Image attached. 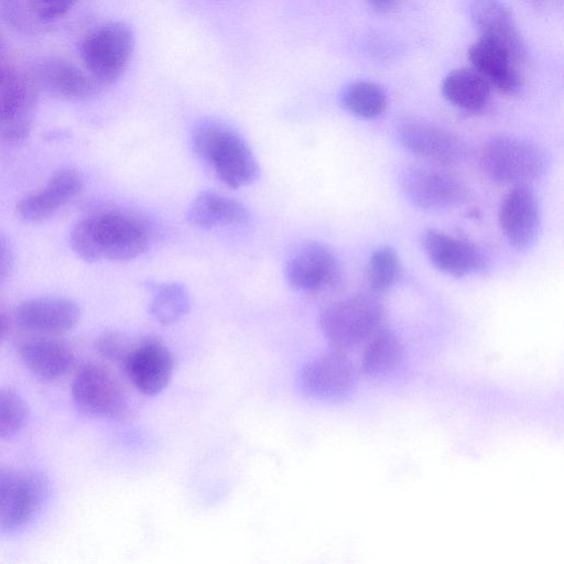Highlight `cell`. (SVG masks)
<instances>
[{"instance_id":"cell-1","label":"cell","mask_w":564,"mask_h":564,"mask_svg":"<svg viewBox=\"0 0 564 564\" xmlns=\"http://www.w3.org/2000/svg\"><path fill=\"white\" fill-rule=\"evenodd\" d=\"M151 243V231L138 215L122 209H101L78 219L70 231V247L86 262L129 261Z\"/></svg>"},{"instance_id":"cell-2","label":"cell","mask_w":564,"mask_h":564,"mask_svg":"<svg viewBox=\"0 0 564 564\" xmlns=\"http://www.w3.org/2000/svg\"><path fill=\"white\" fill-rule=\"evenodd\" d=\"M192 148L214 175L230 188L249 186L259 178L260 167L249 144L224 122H199L192 133Z\"/></svg>"},{"instance_id":"cell-3","label":"cell","mask_w":564,"mask_h":564,"mask_svg":"<svg viewBox=\"0 0 564 564\" xmlns=\"http://www.w3.org/2000/svg\"><path fill=\"white\" fill-rule=\"evenodd\" d=\"M387 321L383 304L375 294H354L325 306L319 314L321 330L330 348L349 354L360 348Z\"/></svg>"},{"instance_id":"cell-4","label":"cell","mask_w":564,"mask_h":564,"mask_svg":"<svg viewBox=\"0 0 564 564\" xmlns=\"http://www.w3.org/2000/svg\"><path fill=\"white\" fill-rule=\"evenodd\" d=\"M482 172L499 184H528L544 174L549 160L538 144L511 135H495L480 150Z\"/></svg>"},{"instance_id":"cell-5","label":"cell","mask_w":564,"mask_h":564,"mask_svg":"<svg viewBox=\"0 0 564 564\" xmlns=\"http://www.w3.org/2000/svg\"><path fill=\"white\" fill-rule=\"evenodd\" d=\"M133 47L132 29L127 23L116 21L87 33L79 44V54L89 76L104 89L120 78Z\"/></svg>"},{"instance_id":"cell-6","label":"cell","mask_w":564,"mask_h":564,"mask_svg":"<svg viewBox=\"0 0 564 564\" xmlns=\"http://www.w3.org/2000/svg\"><path fill=\"white\" fill-rule=\"evenodd\" d=\"M76 406L94 417L120 420L129 410L128 395L117 376L97 361L83 362L72 381Z\"/></svg>"},{"instance_id":"cell-7","label":"cell","mask_w":564,"mask_h":564,"mask_svg":"<svg viewBox=\"0 0 564 564\" xmlns=\"http://www.w3.org/2000/svg\"><path fill=\"white\" fill-rule=\"evenodd\" d=\"M359 369L348 354L332 349L307 360L299 370L296 384L307 399L340 402L356 389Z\"/></svg>"},{"instance_id":"cell-8","label":"cell","mask_w":564,"mask_h":564,"mask_svg":"<svg viewBox=\"0 0 564 564\" xmlns=\"http://www.w3.org/2000/svg\"><path fill=\"white\" fill-rule=\"evenodd\" d=\"M37 106V86L31 75L13 68H0V139L23 141L33 127Z\"/></svg>"},{"instance_id":"cell-9","label":"cell","mask_w":564,"mask_h":564,"mask_svg":"<svg viewBox=\"0 0 564 564\" xmlns=\"http://www.w3.org/2000/svg\"><path fill=\"white\" fill-rule=\"evenodd\" d=\"M46 495L43 477L29 469L0 468V533L25 525L41 509Z\"/></svg>"},{"instance_id":"cell-10","label":"cell","mask_w":564,"mask_h":564,"mask_svg":"<svg viewBox=\"0 0 564 564\" xmlns=\"http://www.w3.org/2000/svg\"><path fill=\"white\" fill-rule=\"evenodd\" d=\"M283 271L292 289L310 294L332 289L340 275L336 254L318 241H306L295 247L286 257Z\"/></svg>"},{"instance_id":"cell-11","label":"cell","mask_w":564,"mask_h":564,"mask_svg":"<svg viewBox=\"0 0 564 564\" xmlns=\"http://www.w3.org/2000/svg\"><path fill=\"white\" fill-rule=\"evenodd\" d=\"M120 366L141 394L155 395L170 383L175 361L162 340L148 336L133 341Z\"/></svg>"},{"instance_id":"cell-12","label":"cell","mask_w":564,"mask_h":564,"mask_svg":"<svg viewBox=\"0 0 564 564\" xmlns=\"http://www.w3.org/2000/svg\"><path fill=\"white\" fill-rule=\"evenodd\" d=\"M400 183L406 198L425 210L454 207L467 198V188L457 177L435 169H406Z\"/></svg>"},{"instance_id":"cell-13","label":"cell","mask_w":564,"mask_h":564,"mask_svg":"<svg viewBox=\"0 0 564 564\" xmlns=\"http://www.w3.org/2000/svg\"><path fill=\"white\" fill-rule=\"evenodd\" d=\"M398 133L408 151L434 162L454 164L466 154L465 143L454 132L425 119L403 120Z\"/></svg>"},{"instance_id":"cell-14","label":"cell","mask_w":564,"mask_h":564,"mask_svg":"<svg viewBox=\"0 0 564 564\" xmlns=\"http://www.w3.org/2000/svg\"><path fill=\"white\" fill-rule=\"evenodd\" d=\"M498 220L507 241L517 250L528 249L540 228L541 212L528 184L514 185L499 206Z\"/></svg>"},{"instance_id":"cell-15","label":"cell","mask_w":564,"mask_h":564,"mask_svg":"<svg viewBox=\"0 0 564 564\" xmlns=\"http://www.w3.org/2000/svg\"><path fill=\"white\" fill-rule=\"evenodd\" d=\"M80 318L76 302L64 296H37L15 310V322L35 335L57 336L73 329Z\"/></svg>"},{"instance_id":"cell-16","label":"cell","mask_w":564,"mask_h":564,"mask_svg":"<svg viewBox=\"0 0 564 564\" xmlns=\"http://www.w3.org/2000/svg\"><path fill=\"white\" fill-rule=\"evenodd\" d=\"M30 75L37 87L67 100H85L102 90L88 73L58 56L43 57Z\"/></svg>"},{"instance_id":"cell-17","label":"cell","mask_w":564,"mask_h":564,"mask_svg":"<svg viewBox=\"0 0 564 564\" xmlns=\"http://www.w3.org/2000/svg\"><path fill=\"white\" fill-rule=\"evenodd\" d=\"M480 37L502 46L516 63L525 55L524 43L510 9L501 0H471L468 8Z\"/></svg>"},{"instance_id":"cell-18","label":"cell","mask_w":564,"mask_h":564,"mask_svg":"<svg viewBox=\"0 0 564 564\" xmlns=\"http://www.w3.org/2000/svg\"><path fill=\"white\" fill-rule=\"evenodd\" d=\"M84 186L80 173L65 167L55 172L40 189L25 195L17 205L20 218L39 223L72 200Z\"/></svg>"},{"instance_id":"cell-19","label":"cell","mask_w":564,"mask_h":564,"mask_svg":"<svg viewBox=\"0 0 564 564\" xmlns=\"http://www.w3.org/2000/svg\"><path fill=\"white\" fill-rule=\"evenodd\" d=\"M421 245L431 263L448 275L464 276L484 265L482 254L473 245L442 230L423 231Z\"/></svg>"},{"instance_id":"cell-20","label":"cell","mask_w":564,"mask_h":564,"mask_svg":"<svg viewBox=\"0 0 564 564\" xmlns=\"http://www.w3.org/2000/svg\"><path fill=\"white\" fill-rule=\"evenodd\" d=\"M471 68L475 69L491 88L514 95L522 88V77L517 63L499 44L479 37L468 51Z\"/></svg>"},{"instance_id":"cell-21","label":"cell","mask_w":564,"mask_h":564,"mask_svg":"<svg viewBox=\"0 0 564 564\" xmlns=\"http://www.w3.org/2000/svg\"><path fill=\"white\" fill-rule=\"evenodd\" d=\"M19 355L25 367L35 376L55 380L68 372L74 362V351L56 336L36 335L21 343Z\"/></svg>"},{"instance_id":"cell-22","label":"cell","mask_w":564,"mask_h":564,"mask_svg":"<svg viewBox=\"0 0 564 564\" xmlns=\"http://www.w3.org/2000/svg\"><path fill=\"white\" fill-rule=\"evenodd\" d=\"M185 218L192 226L209 230L242 225L247 223L249 213L240 202L232 197L206 189L199 192L189 203Z\"/></svg>"},{"instance_id":"cell-23","label":"cell","mask_w":564,"mask_h":564,"mask_svg":"<svg viewBox=\"0 0 564 564\" xmlns=\"http://www.w3.org/2000/svg\"><path fill=\"white\" fill-rule=\"evenodd\" d=\"M405 360V347L398 333L384 326L365 345L359 370L372 379L394 375Z\"/></svg>"},{"instance_id":"cell-24","label":"cell","mask_w":564,"mask_h":564,"mask_svg":"<svg viewBox=\"0 0 564 564\" xmlns=\"http://www.w3.org/2000/svg\"><path fill=\"white\" fill-rule=\"evenodd\" d=\"M444 98L462 110H482L490 100L491 87L473 68H457L448 72L441 83Z\"/></svg>"},{"instance_id":"cell-25","label":"cell","mask_w":564,"mask_h":564,"mask_svg":"<svg viewBox=\"0 0 564 564\" xmlns=\"http://www.w3.org/2000/svg\"><path fill=\"white\" fill-rule=\"evenodd\" d=\"M151 291L149 314L163 326L180 321L191 307L187 290L176 282H159L148 285Z\"/></svg>"},{"instance_id":"cell-26","label":"cell","mask_w":564,"mask_h":564,"mask_svg":"<svg viewBox=\"0 0 564 564\" xmlns=\"http://www.w3.org/2000/svg\"><path fill=\"white\" fill-rule=\"evenodd\" d=\"M341 100L352 115L364 119H375L383 113L388 105L384 88L371 80H356L347 85Z\"/></svg>"},{"instance_id":"cell-27","label":"cell","mask_w":564,"mask_h":564,"mask_svg":"<svg viewBox=\"0 0 564 564\" xmlns=\"http://www.w3.org/2000/svg\"><path fill=\"white\" fill-rule=\"evenodd\" d=\"M401 276L402 263L393 248L383 246L373 250L367 267V282L372 294L388 292Z\"/></svg>"},{"instance_id":"cell-28","label":"cell","mask_w":564,"mask_h":564,"mask_svg":"<svg viewBox=\"0 0 564 564\" xmlns=\"http://www.w3.org/2000/svg\"><path fill=\"white\" fill-rule=\"evenodd\" d=\"M29 409L23 398L12 389L0 387V438H9L23 430Z\"/></svg>"},{"instance_id":"cell-29","label":"cell","mask_w":564,"mask_h":564,"mask_svg":"<svg viewBox=\"0 0 564 564\" xmlns=\"http://www.w3.org/2000/svg\"><path fill=\"white\" fill-rule=\"evenodd\" d=\"M132 344L131 339L118 332H106L96 340V350L105 359L121 365Z\"/></svg>"},{"instance_id":"cell-30","label":"cell","mask_w":564,"mask_h":564,"mask_svg":"<svg viewBox=\"0 0 564 564\" xmlns=\"http://www.w3.org/2000/svg\"><path fill=\"white\" fill-rule=\"evenodd\" d=\"M3 11L14 26L25 32L42 23L34 13L30 0H3Z\"/></svg>"},{"instance_id":"cell-31","label":"cell","mask_w":564,"mask_h":564,"mask_svg":"<svg viewBox=\"0 0 564 564\" xmlns=\"http://www.w3.org/2000/svg\"><path fill=\"white\" fill-rule=\"evenodd\" d=\"M76 0H30L34 13L42 23L63 17Z\"/></svg>"},{"instance_id":"cell-32","label":"cell","mask_w":564,"mask_h":564,"mask_svg":"<svg viewBox=\"0 0 564 564\" xmlns=\"http://www.w3.org/2000/svg\"><path fill=\"white\" fill-rule=\"evenodd\" d=\"M13 263L14 257L12 248L6 236L0 232V285L10 276Z\"/></svg>"},{"instance_id":"cell-33","label":"cell","mask_w":564,"mask_h":564,"mask_svg":"<svg viewBox=\"0 0 564 564\" xmlns=\"http://www.w3.org/2000/svg\"><path fill=\"white\" fill-rule=\"evenodd\" d=\"M367 2L375 12L387 14L394 11L402 0H367Z\"/></svg>"},{"instance_id":"cell-34","label":"cell","mask_w":564,"mask_h":564,"mask_svg":"<svg viewBox=\"0 0 564 564\" xmlns=\"http://www.w3.org/2000/svg\"><path fill=\"white\" fill-rule=\"evenodd\" d=\"M8 332V322L6 315L0 311V344L4 339Z\"/></svg>"},{"instance_id":"cell-35","label":"cell","mask_w":564,"mask_h":564,"mask_svg":"<svg viewBox=\"0 0 564 564\" xmlns=\"http://www.w3.org/2000/svg\"><path fill=\"white\" fill-rule=\"evenodd\" d=\"M531 2H534V3H540V2H543L544 0H530Z\"/></svg>"}]
</instances>
